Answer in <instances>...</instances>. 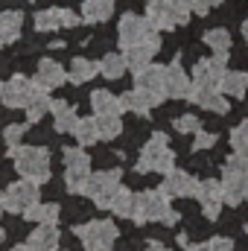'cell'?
<instances>
[{
  "label": "cell",
  "instance_id": "18",
  "mask_svg": "<svg viewBox=\"0 0 248 251\" xmlns=\"http://www.w3.org/2000/svg\"><path fill=\"white\" fill-rule=\"evenodd\" d=\"M190 88H193V79H187L184 67L175 59V62L167 67V97H173V100H187V97H190Z\"/></svg>",
  "mask_w": 248,
  "mask_h": 251
},
{
  "label": "cell",
  "instance_id": "30",
  "mask_svg": "<svg viewBox=\"0 0 248 251\" xmlns=\"http://www.w3.org/2000/svg\"><path fill=\"white\" fill-rule=\"evenodd\" d=\"M73 137L79 140V146H91V143H97V140H99L97 120H94V117H85V120H79V123H76V128H73Z\"/></svg>",
  "mask_w": 248,
  "mask_h": 251
},
{
  "label": "cell",
  "instance_id": "19",
  "mask_svg": "<svg viewBox=\"0 0 248 251\" xmlns=\"http://www.w3.org/2000/svg\"><path fill=\"white\" fill-rule=\"evenodd\" d=\"M67 82V70H64L59 62H53V59H44V62L38 64V73H35V85H41V88H59Z\"/></svg>",
  "mask_w": 248,
  "mask_h": 251
},
{
  "label": "cell",
  "instance_id": "48",
  "mask_svg": "<svg viewBox=\"0 0 248 251\" xmlns=\"http://www.w3.org/2000/svg\"><path fill=\"white\" fill-rule=\"evenodd\" d=\"M246 199H248V187H246Z\"/></svg>",
  "mask_w": 248,
  "mask_h": 251
},
{
  "label": "cell",
  "instance_id": "13",
  "mask_svg": "<svg viewBox=\"0 0 248 251\" xmlns=\"http://www.w3.org/2000/svg\"><path fill=\"white\" fill-rule=\"evenodd\" d=\"M152 32H158V29H152V24L146 21V18H140V15H123L120 18V44L125 47H134V44H143Z\"/></svg>",
  "mask_w": 248,
  "mask_h": 251
},
{
  "label": "cell",
  "instance_id": "40",
  "mask_svg": "<svg viewBox=\"0 0 248 251\" xmlns=\"http://www.w3.org/2000/svg\"><path fill=\"white\" fill-rule=\"evenodd\" d=\"M198 251H234V243H231L228 237H213L210 243L198 246Z\"/></svg>",
  "mask_w": 248,
  "mask_h": 251
},
{
  "label": "cell",
  "instance_id": "20",
  "mask_svg": "<svg viewBox=\"0 0 248 251\" xmlns=\"http://www.w3.org/2000/svg\"><path fill=\"white\" fill-rule=\"evenodd\" d=\"M59 240H62V234H59L56 225H38L29 234V243L26 246L32 251H56L59 249Z\"/></svg>",
  "mask_w": 248,
  "mask_h": 251
},
{
  "label": "cell",
  "instance_id": "4",
  "mask_svg": "<svg viewBox=\"0 0 248 251\" xmlns=\"http://www.w3.org/2000/svg\"><path fill=\"white\" fill-rule=\"evenodd\" d=\"M246 187H248V158L231 155L225 161V176H222V201L237 207L240 201H246Z\"/></svg>",
  "mask_w": 248,
  "mask_h": 251
},
{
  "label": "cell",
  "instance_id": "3",
  "mask_svg": "<svg viewBox=\"0 0 248 251\" xmlns=\"http://www.w3.org/2000/svg\"><path fill=\"white\" fill-rule=\"evenodd\" d=\"M175 167V155H173V149H170V143H167V134L164 131H155L149 140H146V146H143V152H140V161H137V173H170Z\"/></svg>",
  "mask_w": 248,
  "mask_h": 251
},
{
  "label": "cell",
  "instance_id": "25",
  "mask_svg": "<svg viewBox=\"0 0 248 251\" xmlns=\"http://www.w3.org/2000/svg\"><path fill=\"white\" fill-rule=\"evenodd\" d=\"M91 105H94V114H114V117H120V111H123L120 100L111 91H94L91 94Z\"/></svg>",
  "mask_w": 248,
  "mask_h": 251
},
{
  "label": "cell",
  "instance_id": "5",
  "mask_svg": "<svg viewBox=\"0 0 248 251\" xmlns=\"http://www.w3.org/2000/svg\"><path fill=\"white\" fill-rule=\"evenodd\" d=\"M146 21L152 24V29L167 32V29H175L190 21V9H181L175 0H149Z\"/></svg>",
  "mask_w": 248,
  "mask_h": 251
},
{
  "label": "cell",
  "instance_id": "29",
  "mask_svg": "<svg viewBox=\"0 0 248 251\" xmlns=\"http://www.w3.org/2000/svg\"><path fill=\"white\" fill-rule=\"evenodd\" d=\"M97 73H99V67H97V64L79 56V59H73V62H70V73H67V79H70L73 85H82V82L94 79Z\"/></svg>",
  "mask_w": 248,
  "mask_h": 251
},
{
  "label": "cell",
  "instance_id": "23",
  "mask_svg": "<svg viewBox=\"0 0 248 251\" xmlns=\"http://www.w3.org/2000/svg\"><path fill=\"white\" fill-rule=\"evenodd\" d=\"M114 12V0H85L82 3V18L88 24H102Z\"/></svg>",
  "mask_w": 248,
  "mask_h": 251
},
{
  "label": "cell",
  "instance_id": "26",
  "mask_svg": "<svg viewBox=\"0 0 248 251\" xmlns=\"http://www.w3.org/2000/svg\"><path fill=\"white\" fill-rule=\"evenodd\" d=\"M120 105L123 108H128V111H134V114H143V117H149V111L155 108V102L143 94V91H125L123 97H120Z\"/></svg>",
  "mask_w": 248,
  "mask_h": 251
},
{
  "label": "cell",
  "instance_id": "12",
  "mask_svg": "<svg viewBox=\"0 0 248 251\" xmlns=\"http://www.w3.org/2000/svg\"><path fill=\"white\" fill-rule=\"evenodd\" d=\"M225 62H228V53H216L213 59H198L193 67V85L219 88V82L225 76Z\"/></svg>",
  "mask_w": 248,
  "mask_h": 251
},
{
  "label": "cell",
  "instance_id": "47",
  "mask_svg": "<svg viewBox=\"0 0 248 251\" xmlns=\"http://www.w3.org/2000/svg\"><path fill=\"white\" fill-rule=\"evenodd\" d=\"M243 35H246V44H248V21L243 24Z\"/></svg>",
  "mask_w": 248,
  "mask_h": 251
},
{
  "label": "cell",
  "instance_id": "11",
  "mask_svg": "<svg viewBox=\"0 0 248 251\" xmlns=\"http://www.w3.org/2000/svg\"><path fill=\"white\" fill-rule=\"evenodd\" d=\"M64 161H67V173H64L67 193H85L88 176H91L88 155H85L82 149H64Z\"/></svg>",
  "mask_w": 248,
  "mask_h": 251
},
{
  "label": "cell",
  "instance_id": "46",
  "mask_svg": "<svg viewBox=\"0 0 248 251\" xmlns=\"http://www.w3.org/2000/svg\"><path fill=\"white\" fill-rule=\"evenodd\" d=\"M12 251H32V249H29V246H15Z\"/></svg>",
  "mask_w": 248,
  "mask_h": 251
},
{
  "label": "cell",
  "instance_id": "42",
  "mask_svg": "<svg viewBox=\"0 0 248 251\" xmlns=\"http://www.w3.org/2000/svg\"><path fill=\"white\" fill-rule=\"evenodd\" d=\"M76 24H79V18L70 9H62V26H76Z\"/></svg>",
  "mask_w": 248,
  "mask_h": 251
},
{
  "label": "cell",
  "instance_id": "50",
  "mask_svg": "<svg viewBox=\"0 0 248 251\" xmlns=\"http://www.w3.org/2000/svg\"><path fill=\"white\" fill-rule=\"evenodd\" d=\"M0 47H3V44H0Z\"/></svg>",
  "mask_w": 248,
  "mask_h": 251
},
{
  "label": "cell",
  "instance_id": "33",
  "mask_svg": "<svg viewBox=\"0 0 248 251\" xmlns=\"http://www.w3.org/2000/svg\"><path fill=\"white\" fill-rule=\"evenodd\" d=\"M62 26V9H41L35 15V29L38 32H53Z\"/></svg>",
  "mask_w": 248,
  "mask_h": 251
},
{
  "label": "cell",
  "instance_id": "28",
  "mask_svg": "<svg viewBox=\"0 0 248 251\" xmlns=\"http://www.w3.org/2000/svg\"><path fill=\"white\" fill-rule=\"evenodd\" d=\"M47 111H53V100H50V91L41 88V91L35 94V100L26 105V123H38Z\"/></svg>",
  "mask_w": 248,
  "mask_h": 251
},
{
  "label": "cell",
  "instance_id": "21",
  "mask_svg": "<svg viewBox=\"0 0 248 251\" xmlns=\"http://www.w3.org/2000/svg\"><path fill=\"white\" fill-rule=\"evenodd\" d=\"M219 91L234 97V100H243L248 91V73H243V70H225V76L219 82Z\"/></svg>",
  "mask_w": 248,
  "mask_h": 251
},
{
  "label": "cell",
  "instance_id": "8",
  "mask_svg": "<svg viewBox=\"0 0 248 251\" xmlns=\"http://www.w3.org/2000/svg\"><path fill=\"white\" fill-rule=\"evenodd\" d=\"M38 91H41V85H35L32 79H26V76L18 73L9 82H0V102L6 108H26L35 100Z\"/></svg>",
  "mask_w": 248,
  "mask_h": 251
},
{
  "label": "cell",
  "instance_id": "16",
  "mask_svg": "<svg viewBox=\"0 0 248 251\" xmlns=\"http://www.w3.org/2000/svg\"><path fill=\"white\" fill-rule=\"evenodd\" d=\"M196 187H198V181H196L190 173L175 170V167L167 173V178H164V184H161V190H164L170 199H187V196H196Z\"/></svg>",
  "mask_w": 248,
  "mask_h": 251
},
{
  "label": "cell",
  "instance_id": "31",
  "mask_svg": "<svg viewBox=\"0 0 248 251\" xmlns=\"http://www.w3.org/2000/svg\"><path fill=\"white\" fill-rule=\"evenodd\" d=\"M97 67H99V73H102L105 79H120L125 73V59H123V53H108Z\"/></svg>",
  "mask_w": 248,
  "mask_h": 251
},
{
  "label": "cell",
  "instance_id": "15",
  "mask_svg": "<svg viewBox=\"0 0 248 251\" xmlns=\"http://www.w3.org/2000/svg\"><path fill=\"white\" fill-rule=\"evenodd\" d=\"M158 47H161V38H158V32H152L143 44H134V47H125L123 50V59H125V67H131L134 73L137 70H143L146 64H152V56L158 53Z\"/></svg>",
  "mask_w": 248,
  "mask_h": 251
},
{
  "label": "cell",
  "instance_id": "9",
  "mask_svg": "<svg viewBox=\"0 0 248 251\" xmlns=\"http://www.w3.org/2000/svg\"><path fill=\"white\" fill-rule=\"evenodd\" d=\"M32 204H38V184L29 181V178H24L18 184H9L6 193H0V207L9 210V213H24Z\"/></svg>",
  "mask_w": 248,
  "mask_h": 251
},
{
  "label": "cell",
  "instance_id": "27",
  "mask_svg": "<svg viewBox=\"0 0 248 251\" xmlns=\"http://www.w3.org/2000/svg\"><path fill=\"white\" fill-rule=\"evenodd\" d=\"M24 219L38 222V225H56L59 222V204H32L29 210H24Z\"/></svg>",
  "mask_w": 248,
  "mask_h": 251
},
{
  "label": "cell",
  "instance_id": "1",
  "mask_svg": "<svg viewBox=\"0 0 248 251\" xmlns=\"http://www.w3.org/2000/svg\"><path fill=\"white\" fill-rule=\"evenodd\" d=\"M131 219L137 225L146 222H164V225H175L178 213L170 207V196L164 190H146L134 196V207H131Z\"/></svg>",
  "mask_w": 248,
  "mask_h": 251
},
{
  "label": "cell",
  "instance_id": "17",
  "mask_svg": "<svg viewBox=\"0 0 248 251\" xmlns=\"http://www.w3.org/2000/svg\"><path fill=\"white\" fill-rule=\"evenodd\" d=\"M196 199L201 201V210H204V216L210 222L219 219V210H222V181H198Z\"/></svg>",
  "mask_w": 248,
  "mask_h": 251
},
{
  "label": "cell",
  "instance_id": "7",
  "mask_svg": "<svg viewBox=\"0 0 248 251\" xmlns=\"http://www.w3.org/2000/svg\"><path fill=\"white\" fill-rule=\"evenodd\" d=\"M120 178H123V170H105V173H94L88 176V184H85V196H91L99 207H111V199L117 196L120 190Z\"/></svg>",
  "mask_w": 248,
  "mask_h": 251
},
{
  "label": "cell",
  "instance_id": "22",
  "mask_svg": "<svg viewBox=\"0 0 248 251\" xmlns=\"http://www.w3.org/2000/svg\"><path fill=\"white\" fill-rule=\"evenodd\" d=\"M53 117H56V131H70L73 134V128L79 123V117H76V108L70 105V102H64V100H53Z\"/></svg>",
  "mask_w": 248,
  "mask_h": 251
},
{
  "label": "cell",
  "instance_id": "44",
  "mask_svg": "<svg viewBox=\"0 0 248 251\" xmlns=\"http://www.w3.org/2000/svg\"><path fill=\"white\" fill-rule=\"evenodd\" d=\"M146 251H170V249H167V246H161V243H155V240H152V243H149V246H146Z\"/></svg>",
  "mask_w": 248,
  "mask_h": 251
},
{
  "label": "cell",
  "instance_id": "45",
  "mask_svg": "<svg viewBox=\"0 0 248 251\" xmlns=\"http://www.w3.org/2000/svg\"><path fill=\"white\" fill-rule=\"evenodd\" d=\"M175 3H178L181 9H190V12H193V3H196V0H175Z\"/></svg>",
  "mask_w": 248,
  "mask_h": 251
},
{
  "label": "cell",
  "instance_id": "41",
  "mask_svg": "<svg viewBox=\"0 0 248 251\" xmlns=\"http://www.w3.org/2000/svg\"><path fill=\"white\" fill-rule=\"evenodd\" d=\"M219 3H222V0H196V3H193V12H198V15H207V12H210L213 6H219Z\"/></svg>",
  "mask_w": 248,
  "mask_h": 251
},
{
  "label": "cell",
  "instance_id": "6",
  "mask_svg": "<svg viewBox=\"0 0 248 251\" xmlns=\"http://www.w3.org/2000/svg\"><path fill=\"white\" fill-rule=\"evenodd\" d=\"M76 237L82 240L85 251H108L117 240V225L108 219H97V222H85L76 228Z\"/></svg>",
  "mask_w": 248,
  "mask_h": 251
},
{
  "label": "cell",
  "instance_id": "2",
  "mask_svg": "<svg viewBox=\"0 0 248 251\" xmlns=\"http://www.w3.org/2000/svg\"><path fill=\"white\" fill-rule=\"evenodd\" d=\"M9 158H15V170L35 181L44 184L50 178V152L41 146H9Z\"/></svg>",
  "mask_w": 248,
  "mask_h": 251
},
{
  "label": "cell",
  "instance_id": "35",
  "mask_svg": "<svg viewBox=\"0 0 248 251\" xmlns=\"http://www.w3.org/2000/svg\"><path fill=\"white\" fill-rule=\"evenodd\" d=\"M204 44H207L210 50H216V53H228L231 35H228V29H207V32H204Z\"/></svg>",
  "mask_w": 248,
  "mask_h": 251
},
{
  "label": "cell",
  "instance_id": "24",
  "mask_svg": "<svg viewBox=\"0 0 248 251\" xmlns=\"http://www.w3.org/2000/svg\"><path fill=\"white\" fill-rule=\"evenodd\" d=\"M24 15L21 12H0V44H12L21 35Z\"/></svg>",
  "mask_w": 248,
  "mask_h": 251
},
{
  "label": "cell",
  "instance_id": "36",
  "mask_svg": "<svg viewBox=\"0 0 248 251\" xmlns=\"http://www.w3.org/2000/svg\"><path fill=\"white\" fill-rule=\"evenodd\" d=\"M231 146H234L237 155L248 158V120H243V123L231 131Z\"/></svg>",
  "mask_w": 248,
  "mask_h": 251
},
{
  "label": "cell",
  "instance_id": "37",
  "mask_svg": "<svg viewBox=\"0 0 248 251\" xmlns=\"http://www.w3.org/2000/svg\"><path fill=\"white\" fill-rule=\"evenodd\" d=\"M175 128H178L181 134H196V131L201 128V123H198L196 114H181V117L175 120Z\"/></svg>",
  "mask_w": 248,
  "mask_h": 251
},
{
  "label": "cell",
  "instance_id": "14",
  "mask_svg": "<svg viewBox=\"0 0 248 251\" xmlns=\"http://www.w3.org/2000/svg\"><path fill=\"white\" fill-rule=\"evenodd\" d=\"M190 102H196L198 108L204 111H213V114H225L228 111V100L219 88H210V85H193L190 88Z\"/></svg>",
  "mask_w": 248,
  "mask_h": 251
},
{
  "label": "cell",
  "instance_id": "43",
  "mask_svg": "<svg viewBox=\"0 0 248 251\" xmlns=\"http://www.w3.org/2000/svg\"><path fill=\"white\" fill-rule=\"evenodd\" d=\"M178 246H181V249H187V251H198V246H193V243H190V240H187L184 234H181V237H178Z\"/></svg>",
  "mask_w": 248,
  "mask_h": 251
},
{
  "label": "cell",
  "instance_id": "10",
  "mask_svg": "<svg viewBox=\"0 0 248 251\" xmlns=\"http://www.w3.org/2000/svg\"><path fill=\"white\" fill-rule=\"evenodd\" d=\"M134 88L143 91L155 105L167 100V67H158V64H146L143 70L134 73Z\"/></svg>",
  "mask_w": 248,
  "mask_h": 251
},
{
  "label": "cell",
  "instance_id": "32",
  "mask_svg": "<svg viewBox=\"0 0 248 251\" xmlns=\"http://www.w3.org/2000/svg\"><path fill=\"white\" fill-rule=\"evenodd\" d=\"M94 120H97V128H99V140H111L123 131L120 117H114V114H97Z\"/></svg>",
  "mask_w": 248,
  "mask_h": 251
},
{
  "label": "cell",
  "instance_id": "34",
  "mask_svg": "<svg viewBox=\"0 0 248 251\" xmlns=\"http://www.w3.org/2000/svg\"><path fill=\"white\" fill-rule=\"evenodd\" d=\"M131 207H134V193H131V190H125V187H120V190H117V196L111 199V207H108V210H114L117 216L131 219Z\"/></svg>",
  "mask_w": 248,
  "mask_h": 251
},
{
  "label": "cell",
  "instance_id": "39",
  "mask_svg": "<svg viewBox=\"0 0 248 251\" xmlns=\"http://www.w3.org/2000/svg\"><path fill=\"white\" fill-rule=\"evenodd\" d=\"M216 146V134H210V131H196V140H193V149L196 152H201V149H213Z\"/></svg>",
  "mask_w": 248,
  "mask_h": 251
},
{
  "label": "cell",
  "instance_id": "38",
  "mask_svg": "<svg viewBox=\"0 0 248 251\" xmlns=\"http://www.w3.org/2000/svg\"><path fill=\"white\" fill-rule=\"evenodd\" d=\"M26 126L29 123H15V126H6V131H3V137H6V143L9 146H18V140L26 134Z\"/></svg>",
  "mask_w": 248,
  "mask_h": 251
},
{
  "label": "cell",
  "instance_id": "49",
  "mask_svg": "<svg viewBox=\"0 0 248 251\" xmlns=\"http://www.w3.org/2000/svg\"><path fill=\"white\" fill-rule=\"evenodd\" d=\"M246 234H248V225H246Z\"/></svg>",
  "mask_w": 248,
  "mask_h": 251
}]
</instances>
